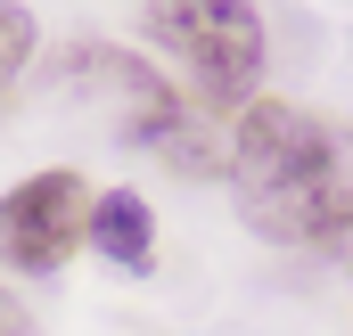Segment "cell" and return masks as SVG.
Wrapping results in <instances>:
<instances>
[{
  "mask_svg": "<svg viewBox=\"0 0 353 336\" xmlns=\"http://www.w3.org/2000/svg\"><path fill=\"white\" fill-rule=\"evenodd\" d=\"M222 172L247 213V230L271 246H337L353 238V132L337 115L247 98L222 132Z\"/></svg>",
  "mask_w": 353,
  "mask_h": 336,
  "instance_id": "obj_1",
  "label": "cell"
},
{
  "mask_svg": "<svg viewBox=\"0 0 353 336\" xmlns=\"http://www.w3.org/2000/svg\"><path fill=\"white\" fill-rule=\"evenodd\" d=\"M140 25L189 74V90H197L205 115H222L230 98L239 107L255 98V83H263V17L247 0H148Z\"/></svg>",
  "mask_w": 353,
  "mask_h": 336,
  "instance_id": "obj_2",
  "label": "cell"
},
{
  "mask_svg": "<svg viewBox=\"0 0 353 336\" xmlns=\"http://www.w3.org/2000/svg\"><path fill=\"white\" fill-rule=\"evenodd\" d=\"M58 98L90 115V123H107L123 148H148V156H165L181 140V123H189V98H181L140 50H123V41H66V58H58Z\"/></svg>",
  "mask_w": 353,
  "mask_h": 336,
  "instance_id": "obj_3",
  "label": "cell"
},
{
  "mask_svg": "<svg viewBox=\"0 0 353 336\" xmlns=\"http://www.w3.org/2000/svg\"><path fill=\"white\" fill-rule=\"evenodd\" d=\"M83 238H90V180L83 172L50 165V172H25L0 197V262L25 271V279L66 271Z\"/></svg>",
  "mask_w": 353,
  "mask_h": 336,
  "instance_id": "obj_4",
  "label": "cell"
},
{
  "mask_svg": "<svg viewBox=\"0 0 353 336\" xmlns=\"http://www.w3.org/2000/svg\"><path fill=\"white\" fill-rule=\"evenodd\" d=\"M83 246H99V262H115V271H148L157 262V213H148V197L140 189H99Z\"/></svg>",
  "mask_w": 353,
  "mask_h": 336,
  "instance_id": "obj_5",
  "label": "cell"
},
{
  "mask_svg": "<svg viewBox=\"0 0 353 336\" xmlns=\"http://www.w3.org/2000/svg\"><path fill=\"white\" fill-rule=\"evenodd\" d=\"M33 50H41V33H33V17L0 0V107H8V98H17V83L33 74Z\"/></svg>",
  "mask_w": 353,
  "mask_h": 336,
  "instance_id": "obj_6",
  "label": "cell"
},
{
  "mask_svg": "<svg viewBox=\"0 0 353 336\" xmlns=\"http://www.w3.org/2000/svg\"><path fill=\"white\" fill-rule=\"evenodd\" d=\"M0 336H17V304L8 295H0Z\"/></svg>",
  "mask_w": 353,
  "mask_h": 336,
  "instance_id": "obj_7",
  "label": "cell"
}]
</instances>
